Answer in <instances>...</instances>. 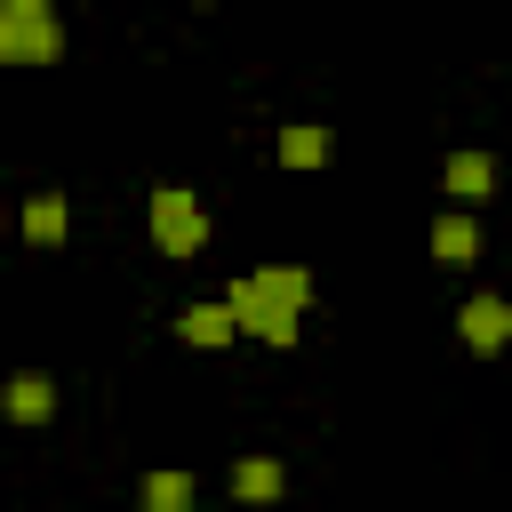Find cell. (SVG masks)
Instances as JSON below:
<instances>
[{
    "label": "cell",
    "instance_id": "obj_1",
    "mask_svg": "<svg viewBox=\"0 0 512 512\" xmlns=\"http://www.w3.org/2000/svg\"><path fill=\"white\" fill-rule=\"evenodd\" d=\"M224 304H232V328L240 336H264V344H296V320H304V304H312V272L304 264H256V272H240L232 288H224Z\"/></svg>",
    "mask_w": 512,
    "mask_h": 512
},
{
    "label": "cell",
    "instance_id": "obj_2",
    "mask_svg": "<svg viewBox=\"0 0 512 512\" xmlns=\"http://www.w3.org/2000/svg\"><path fill=\"white\" fill-rule=\"evenodd\" d=\"M64 56V24L48 16V0H0V64H56Z\"/></svg>",
    "mask_w": 512,
    "mask_h": 512
},
{
    "label": "cell",
    "instance_id": "obj_3",
    "mask_svg": "<svg viewBox=\"0 0 512 512\" xmlns=\"http://www.w3.org/2000/svg\"><path fill=\"white\" fill-rule=\"evenodd\" d=\"M152 248L160 256H200L208 248V208L184 184H152Z\"/></svg>",
    "mask_w": 512,
    "mask_h": 512
},
{
    "label": "cell",
    "instance_id": "obj_4",
    "mask_svg": "<svg viewBox=\"0 0 512 512\" xmlns=\"http://www.w3.org/2000/svg\"><path fill=\"white\" fill-rule=\"evenodd\" d=\"M456 336H464L480 360L512 352V296H464V312H456Z\"/></svg>",
    "mask_w": 512,
    "mask_h": 512
},
{
    "label": "cell",
    "instance_id": "obj_5",
    "mask_svg": "<svg viewBox=\"0 0 512 512\" xmlns=\"http://www.w3.org/2000/svg\"><path fill=\"white\" fill-rule=\"evenodd\" d=\"M440 192H448V208H480L488 192H496V152H448L440 160Z\"/></svg>",
    "mask_w": 512,
    "mask_h": 512
},
{
    "label": "cell",
    "instance_id": "obj_6",
    "mask_svg": "<svg viewBox=\"0 0 512 512\" xmlns=\"http://www.w3.org/2000/svg\"><path fill=\"white\" fill-rule=\"evenodd\" d=\"M280 496H288V464H280V456H240V464H232V504L272 512Z\"/></svg>",
    "mask_w": 512,
    "mask_h": 512
},
{
    "label": "cell",
    "instance_id": "obj_7",
    "mask_svg": "<svg viewBox=\"0 0 512 512\" xmlns=\"http://www.w3.org/2000/svg\"><path fill=\"white\" fill-rule=\"evenodd\" d=\"M0 416H8V424H48V416H56V376L16 368V376L0 384Z\"/></svg>",
    "mask_w": 512,
    "mask_h": 512
},
{
    "label": "cell",
    "instance_id": "obj_8",
    "mask_svg": "<svg viewBox=\"0 0 512 512\" xmlns=\"http://www.w3.org/2000/svg\"><path fill=\"white\" fill-rule=\"evenodd\" d=\"M472 256H480V224H472L464 208H440V216H432V264L464 272Z\"/></svg>",
    "mask_w": 512,
    "mask_h": 512
},
{
    "label": "cell",
    "instance_id": "obj_9",
    "mask_svg": "<svg viewBox=\"0 0 512 512\" xmlns=\"http://www.w3.org/2000/svg\"><path fill=\"white\" fill-rule=\"evenodd\" d=\"M200 504V480L184 472V464H160V472H144V488H136V512H192Z\"/></svg>",
    "mask_w": 512,
    "mask_h": 512
},
{
    "label": "cell",
    "instance_id": "obj_10",
    "mask_svg": "<svg viewBox=\"0 0 512 512\" xmlns=\"http://www.w3.org/2000/svg\"><path fill=\"white\" fill-rule=\"evenodd\" d=\"M328 160H336V128H320V120L280 128V168H328Z\"/></svg>",
    "mask_w": 512,
    "mask_h": 512
},
{
    "label": "cell",
    "instance_id": "obj_11",
    "mask_svg": "<svg viewBox=\"0 0 512 512\" xmlns=\"http://www.w3.org/2000/svg\"><path fill=\"white\" fill-rule=\"evenodd\" d=\"M176 336L200 344V352H216V344H232L240 328H232V304L216 296V304H184V312H176Z\"/></svg>",
    "mask_w": 512,
    "mask_h": 512
},
{
    "label": "cell",
    "instance_id": "obj_12",
    "mask_svg": "<svg viewBox=\"0 0 512 512\" xmlns=\"http://www.w3.org/2000/svg\"><path fill=\"white\" fill-rule=\"evenodd\" d=\"M64 232H72V208H64V192H32V200H24V240H32V248H56Z\"/></svg>",
    "mask_w": 512,
    "mask_h": 512
}]
</instances>
